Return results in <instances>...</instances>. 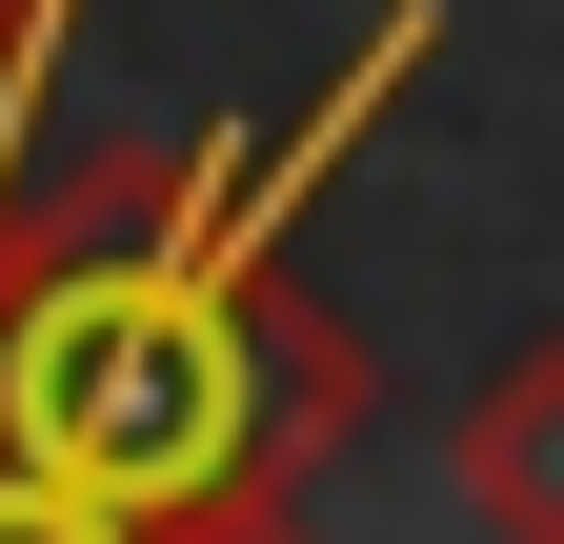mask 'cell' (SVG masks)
Instances as JSON below:
<instances>
[{"label": "cell", "mask_w": 564, "mask_h": 544, "mask_svg": "<svg viewBox=\"0 0 564 544\" xmlns=\"http://www.w3.org/2000/svg\"><path fill=\"white\" fill-rule=\"evenodd\" d=\"M444 485L484 544H564V344H505L444 424Z\"/></svg>", "instance_id": "7a4b0ae2"}, {"label": "cell", "mask_w": 564, "mask_h": 544, "mask_svg": "<svg viewBox=\"0 0 564 544\" xmlns=\"http://www.w3.org/2000/svg\"><path fill=\"white\" fill-rule=\"evenodd\" d=\"M162 544H323L303 504H202V524H162Z\"/></svg>", "instance_id": "277c9868"}, {"label": "cell", "mask_w": 564, "mask_h": 544, "mask_svg": "<svg viewBox=\"0 0 564 544\" xmlns=\"http://www.w3.org/2000/svg\"><path fill=\"white\" fill-rule=\"evenodd\" d=\"M423 61H444V0H383L364 61L282 142L202 121V142L61 182L0 242V464L121 504L141 544L202 524V504H303V464L383 403V363H364V323H323L282 283V242H303V202L364 162V121Z\"/></svg>", "instance_id": "6da1fadb"}, {"label": "cell", "mask_w": 564, "mask_h": 544, "mask_svg": "<svg viewBox=\"0 0 564 544\" xmlns=\"http://www.w3.org/2000/svg\"><path fill=\"white\" fill-rule=\"evenodd\" d=\"M0 544H141V524L82 504V485H41V464H0Z\"/></svg>", "instance_id": "3957f363"}, {"label": "cell", "mask_w": 564, "mask_h": 544, "mask_svg": "<svg viewBox=\"0 0 564 544\" xmlns=\"http://www.w3.org/2000/svg\"><path fill=\"white\" fill-rule=\"evenodd\" d=\"M0 242H21V142H0Z\"/></svg>", "instance_id": "5b68a950"}]
</instances>
